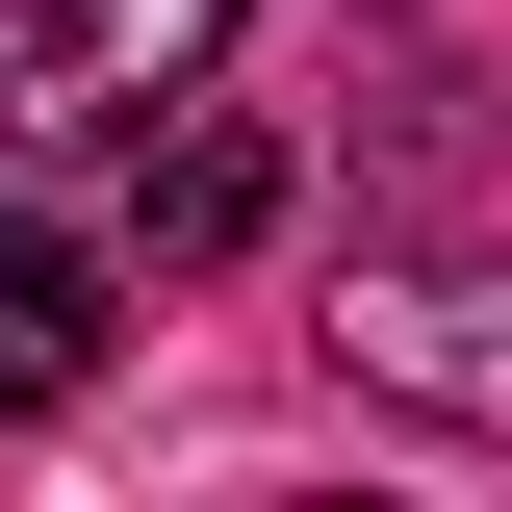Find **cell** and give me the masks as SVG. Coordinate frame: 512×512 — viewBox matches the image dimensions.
Wrapping results in <instances>:
<instances>
[{
	"mask_svg": "<svg viewBox=\"0 0 512 512\" xmlns=\"http://www.w3.org/2000/svg\"><path fill=\"white\" fill-rule=\"evenodd\" d=\"M333 384L436 410V436H512V256H461V231H359V282H333Z\"/></svg>",
	"mask_w": 512,
	"mask_h": 512,
	"instance_id": "6da1fadb",
	"label": "cell"
},
{
	"mask_svg": "<svg viewBox=\"0 0 512 512\" xmlns=\"http://www.w3.org/2000/svg\"><path fill=\"white\" fill-rule=\"evenodd\" d=\"M205 77H231V0H0V128L26 154H103Z\"/></svg>",
	"mask_w": 512,
	"mask_h": 512,
	"instance_id": "7a4b0ae2",
	"label": "cell"
},
{
	"mask_svg": "<svg viewBox=\"0 0 512 512\" xmlns=\"http://www.w3.org/2000/svg\"><path fill=\"white\" fill-rule=\"evenodd\" d=\"M103 180H128V205H103V256H128V282H205V256H256V231H282V128L205 77V103L103 128Z\"/></svg>",
	"mask_w": 512,
	"mask_h": 512,
	"instance_id": "3957f363",
	"label": "cell"
},
{
	"mask_svg": "<svg viewBox=\"0 0 512 512\" xmlns=\"http://www.w3.org/2000/svg\"><path fill=\"white\" fill-rule=\"evenodd\" d=\"M103 308H128V256L52 231V205H0V410H77L103 384Z\"/></svg>",
	"mask_w": 512,
	"mask_h": 512,
	"instance_id": "277c9868",
	"label": "cell"
}]
</instances>
